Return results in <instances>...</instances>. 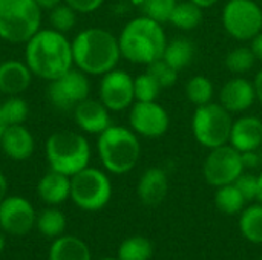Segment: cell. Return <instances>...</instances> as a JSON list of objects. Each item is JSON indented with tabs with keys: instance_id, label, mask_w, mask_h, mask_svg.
I'll use <instances>...</instances> for the list:
<instances>
[{
	"instance_id": "obj_21",
	"label": "cell",
	"mask_w": 262,
	"mask_h": 260,
	"mask_svg": "<svg viewBox=\"0 0 262 260\" xmlns=\"http://www.w3.org/2000/svg\"><path fill=\"white\" fill-rule=\"evenodd\" d=\"M37 193L43 202L58 205L71 198V176L51 170L38 181Z\"/></svg>"
},
{
	"instance_id": "obj_38",
	"label": "cell",
	"mask_w": 262,
	"mask_h": 260,
	"mask_svg": "<svg viewBox=\"0 0 262 260\" xmlns=\"http://www.w3.org/2000/svg\"><path fill=\"white\" fill-rule=\"evenodd\" d=\"M241 156H243L244 169H256L261 164V156L258 155V150L244 152V153H241Z\"/></svg>"
},
{
	"instance_id": "obj_17",
	"label": "cell",
	"mask_w": 262,
	"mask_h": 260,
	"mask_svg": "<svg viewBox=\"0 0 262 260\" xmlns=\"http://www.w3.org/2000/svg\"><path fill=\"white\" fill-rule=\"evenodd\" d=\"M230 146L238 152L258 150L262 146V120L253 115H246L233 121L230 132Z\"/></svg>"
},
{
	"instance_id": "obj_31",
	"label": "cell",
	"mask_w": 262,
	"mask_h": 260,
	"mask_svg": "<svg viewBox=\"0 0 262 260\" xmlns=\"http://www.w3.org/2000/svg\"><path fill=\"white\" fill-rule=\"evenodd\" d=\"M0 107H2L5 120L8 121L9 126H12V124H23L28 120L29 106H28V103L20 95L8 97L0 104Z\"/></svg>"
},
{
	"instance_id": "obj_14",
	"label": "cell",
	"mask_w": 262,
	"mask_h": 260,
	"mask_svg": "<svg viewBox=\"0 0 262 260\" xmlns=\"http://www.w3.org/2000/svg\"><path fill=\"white\" fill-rule=\"evenodd\" d=\"M32 204L21 196H6L0 204V228L12 236H25L35 225Z\"/></svg>"
},
{
	"instance_id": "obj_8",
	"label": "cell",
	"mask_w": 262,
	"mask_h": 260,
	"mask_svg": "<svg viewBox=\"0 0 262 260\" xmlns=\"http://www.w3.org/2000/svg\"><path fill=\"white\" fill-rule=\"evenodd\" d=\"M112 198V184L104 172L86 167L71 176V199L84 211L104 208Z\"/></svg>"
},
{
	"instance_id": "obj_23",
	"label": "cell",
	"mask_w": 262,
	"mask_h": 260,
	"mask_svg": "<svg viewBox=\"0 0 262 260\" xmlns=\"http://www.w3.org/2000/svg\"><path fill=\"white\" fill-rule=\"evenodd\" d=\"M193 57H195V44L184 37H177L167 41L163 54V58L178 72L186 69L193 61Z\"/></svg>"
},
{
	"instance_id": "obj_43",
	"label": "cell",
	"mask_w": 262,
	"mask_h": 260,
	"mask_svg": "<svg viewBox=\"0 0 262 260\" xmlns=\"http://www.w3.org/2000/svg\"><path fill=\"white\" fill-rule=\"evenodd\" d=\"M190 2H193V3H195V5H198L200 8L206 9V8H210V6L216 5L220 0H190Z\"/></svg>"
},
{
	"instance_id": "obj_20",
	"label": "cell",
	"mask_w": 262,
	"mask_h": 260,
	"mask_svg": "<svg viewBox=\"0 0 262 260\" xmlns=\"http://www.w3.org/2000/svg\"><path fill=\"white\" fill-rule=\"evenodd\" d=\"M169 192V179L163 169L160 167H150L147 169L137 185V193L140 201L147 207H157L160 205Z\"/></svg>"
},
{
	"instance_id": "obj_34",
	"label": "cell",
	"mask_w": 262,
	"mask_h": 260,
	"mask_svg": "<svg viewBox=\"0 0 262 260\" xmlns=\"http://www.w3.org/2000/svg\"><path fill=\"white\" fill-rule=\"evenodd\" d=\"M161 90L163 89L158 84V81L147 72L134 78L135 101H157Z\"/></svg>"
},
{
	"instance_id": "obj_44",
	"label": "cell",
	"mask_w": 262,
	"mask_h": 260,
	"mask_svg": "<svg viewBox=\"0 0 262 260\" xmlns=\"http://www.w3.org/2000/svg\"><path fill=\"white\" fill-rule=\"evenodd\" d=\"M8 121L5 120V115H3V112H2V107H0V138H2V135L5 133V130L8 129Z\"/></svg>"
},
{
	"instance_id": "obj_5",
	"label": "cell",
	"mask_w": 262,
	"mask_h": 260,
	"mask_svg": "<svg viewBox=\"0 0 262 260\" xmlns=\"http://www.w3.org/2000/svg\"><path fill=\"white\" fill-rule=\"evenodd\" d=\"M46 159L51 170L74 176L89 166L91 146L88 139L77 132H54L46 139Z\"/></svg>"
},
{
	"instance_id": "obj_32",
	"label": "cell",
	"mask_w": 262,
	"mask_h": 260,
	"mask_svg": "<svg viewBox=\"0 0 262 260\" xmlns=\"http://www.w3.org/2000/svg\"><path fill=\"white\" fill-rule=\"evenodd\" d=\"M49 23L52 29L66 34L75 26L77 12L68 3H60L55 8L49 9Z\"/></svg>"
},
{
	"instance_id": "obj_11",
	"label": "cell",
	"mask_w": 262,
	"mask_h": 260,
	"mask_svg": "<svg viewBox=\"0 0 262 260\" xmlns=\"http://www.w3.org/2000/svg\"><path fill=\"white\" fill-rule=\"evenodd\" d=\"M91 93L88 75L80 69H71L61 77L49 81L48 97L51 103L61 110H74V107L86 100Z\"/></svg>"
},
{
	"instance_id": "obj_48",
	"label": "cell",
	"mask_w": 262,
	"mask_h": 260,
	"mask_svg": "<svg viewBox=\"0 0 262 260\" xmlns=\"http://www.w3.org/2000/svg\"><path fill=\"white\" fill-rule=\"evenodd\" d=\"M261 260H262V256H261Z\"/></svg>"
},
{
	"instance_id": "obj_33",
	"label": "cell",
	"mask_w": 262,
	"mask_h": 260,
	"mask_svg": "<svg viewBox=\"0 0 262 260\" xmlns=\"http://www.w3.org/2000/svg\"><path fill=\"white\" fill-rule=\"evenodd\" d=\"M178 2L177 0H141V11L143 15L158 21V23H169L170 14Z\"/></svg>"
},
{
	"instance_id": "obj_18",
	"label": "cell",
	"mask_w": 262,
	"mask_h": 260,
	"mask_svg": "<svg viewBox=\"0 0 262 260\" xmlns=\"http://www.w3.org/2000/svg\"><path fill=\"white\" fill-rule=\"evenodd\" d=\"M3 153L12 161H26L35 150V141L32 133L23 124L8 126L0 138Z\"/></svg>"
},
{
	"instance_id": "obj_35",
	"label": "cell",
	"mask_w": 262,
	"mask_h": 260,
	"mask_svg": "<svg viewBox=\"0 0 262 260\" xmlns=\"http://www.w3.org/2000/svg\"><path fill=\"white\" fill-rule=\"evenodd\" d=\"M146 72L150 74L158 81L161 89H170L178 80V70L172 67L163 57L149 63Z\"/></svg>"
},
{
	"instance_id": "obj_16",
	"label": "cell",
	"mask_w": 262,
	"mask_h": 260,
	"mask_svg": "<svg viewBox=\"0 0 262 260\" xmlns=\"http://www.w3.org/2000/svg\"><path fill=\"white\" fill-rule=\"evenodd\" d=\"M109 112L111 110L100 100H94L89 97L78 103L72 110L74 120L80 130L91 135H100L111 126Z\"/></svg>"
},
{
	"instance_id": "obj_39",
	"label": "cell",
	"mask_w": 262,
	"mask_h": 260,
	"mask_svg": "<svg viewBox=\"0 0 262 260\" xmlns=\"http://www.w3.org/2000/svg\"><path fill=\"white\" fill-rule=\"evenodd\" d=\"M252 51L256 55V60L262 61V31L252 40Z\"/></svg>"
},
{
	"instance_id": "obj_19",
	"label": "cell",
	"mask_w": 262,
	"mask_h": 260,
	"mask_svg": "<svg viewBox=\"0 0 262 260\" xmlns=\"http://www.w3.org/2000/svg\"><path fill=\"white\" fill-rule=\"evenodd\" d=\"M32 72L26 63L18 60H5L0 63V93L6 97L21 95L32 81Z\"/></svg>"
},
{
	"instance_id": "obj_13",
	"label": "cell",
	"mask_w": 262,
	"mask_h": 260,
	"mask_svg": "<svg viewBox=\"0 0 262 260\" xmlns=\"http://www.w3.org/2000/svg\"><path fill=\"white\" fill-rule=\"evenodd\" d=\"M98 100L111 112L126 110L135 101L134 78L126 70L117 67L101 75V81L98 87Z\"/></svg>"
},
{
	"instance_id": "obj_30",
	"label": "cell",
	"mask_w": 262,
	"mask_h": 260,
	"mask_svg": "<svg viewBox=\"0 0 262 260\" xmlns=\"http://www.w3.org/2000/svg\"><path fill=\"white\" fill-rule=\"evenodd\" d=\"M256 55L253 54L252 48L247 46H238L233 48L224 58V64L226 67L236 75L246 74L250 69H253V66L256 64Z\"/></svg>"
},
{
	"instance_id": "obj_27",
	"label": "cell",
	"mask_w": 262,
	"mask_h": 260,
	"mask_svg": "<svg viewBox=\"0 0 262 260\" xmlns=\"http://www.w3.org/2000/svg\"><path fill=\"white\" fill-rule=\"evenodd\" d=\"M154 254L150 241L144 236H132L118 247V260H149Z\"/></svg>"
},
{
	"instance_id": "obj_3",
	"label": "cell",
	"mask_w": 262,
	"mask_h": 260,
	"mask_svg": "<svg viewBox=\"0 0 262 260\" xmlns=\"http://www.w3.org/2000/svg\"><path fill=\"white\" fill-rule=\"evenodd\" d=\"M121 57L135 64H149L163 57L167 38L161 23L141 15L124 25L118 35Z\"/></svg>"
},
{
	"instance_id": "obj_37",
	"label": "cell",
	"mask_w": 262,
	"mask_h": 260,
	"mask_svg": "<svg viewBox=\"0 0 262 260\" xmlns=\"http://www.w3.org/2000/svg\"><path fill=\"white\" fill-rule=\"evenodd\" d=\"M64 3H68L77 14H91L97 11L104 0H64Z\"/></svg>"
},
{
	"instance_id": "obj_1",
	"label": "cell",
	"mask_w": 262,
	"mask_h": 260,
	"mask_svg": "<svg viewBox=\"0 0 262 260\" xmlns=\"http://www.w3.org/2000/svg\"><path fill=\"white\" fill-rule=\"evenodd\" d=\"M25 63L32 75L45 81H52L72 69V41L63 32L52 28L40 29L26 43Z\"/></svg>"
},
{
	"instance_id": "obj_6",
	"label": "cell",
	"mask_w": 262,
	"mask_h": 260,
	"mask_svg": "<svg viewBox=\"0 0 262 260\" xmlns=\"http://www.w3.org/2000/svg\"><path fill=\"white\" fill-rule=\"evenodd\" d=\"M41 11L35 0H0V38L28 43L41 29Z\"/></svg>"
},
{
	"instance_id": "obj_10",
	"label": "cell",
	"mask_w": 262,
	"mask_h": 260,
	"mask_svg": "<svg viewBox=\"0 0 262 260\" xmlns=\"http://www.w3.org/2000/svg\"><path fill=\"white\" fill-rule=\"evenodd\" d=\"M244 170L246 169L243 164L241 152H238L230 144L210 149L203 164V175L206 182L216 188L233 184Z\"/></svg>"
},
{
	"instance_id": "obj_7",
	"label": "cell",
	"mask_w": 262,
	"mask_h": 260,
	"mask_svg": "<svg viewBox=\"0 0 262 260\" xmlns=\"http://www.w3.org/2000/svg\"><path fill=\"white\" fill-rule=\"evenodd\" d=\"M232 113L220 103L198 106L192 118V133L203 147L215 149L229 144L232 132Z\"/></svg>"
},
{
	"instance_id": "obj_12",
	"label": "cell",
	"mask_w": 262,
	"mask_h": 260,
	"mask_svg": "<svg viewBox=\"0 0 262 260\" xmlns=\"http://www.w3.org/2000/svg\"><path fill=\"white\" fill-rule=\"evenodd\" d=\"M130 129L144 138H161L170 126L167 110L157 101H135L129 112Z\"/></svg>"
},
{
	"instance_id": "obj_47",
	"label": "cell",
	"mask_w": 262,
	"mask_h": 260,
	"mask_svg": "<svg viewBox=\"0 0 262 260\" xmlns=\"http://www.w3.org/2000/svg\"><path fill=\"white\" fill-rule=\"evenodd\" d=\"M101 260H118V259H114V257H106V259H101Z\"/></svg>"
},
{
	"instance_id": "obj_36",
	"label": "cell",
	"mask_w": 262,
	"mask_h": 260,
	"mask_svg": "<svg viewBox=\"0 0 262 260\" xmlns=\"http://www.w3.org/2000/svg\"><path fill=\"white\" fill-rule=\"evenodd\" d=\"M235 187L241 192V195L244 196V199L247 202L258 199V192H259V182H258V176L252 175V173H241L236 181L233 182Z\"/></svg>"
},
{
	"instance_id": "obj_29",
	"label": "cell",
	"mask_w": 262,
	"mask_h": 260,
	"mask_svg": "<svg viewBox=\"0 0 262 260\" xmlns=\"http://www.w3.org/2000/svg\"><path fill=\"white\" fill-rule=\"evenodd\" d=\"M213 92V83L204 75H195L186 84V97L196 107L212 103Z\"/></svg>"
},
{
	"instance_id": "obj_15",
	"label": "cell",
	"mask_w": 262,
	"mask_h": 260,
	"mask_svg": "<svg viewBox=\"0 0 262 260\" xmlns=\"http://www.w3.org/2000/svg\"><path fill=\"white\" fill-rule=\"evenodd\" d=\"M256 101V92L253 81L244 77H235L224 83L220 90V104L230 113L246 112Z\"/></svg>"
},
{
	"instance_id": "obj_45",
	"label": "cell",
	"mask_w": 262,
	"mask_h": 260,
	"mask_svg": "<svg viewBox=\"0 0 262 260\" xmlns=\"http://www.w3.org/2000/svg\"><path fill=\"white\" fill-rule=\"evenodd\" d=\"M258 182H259V192H258V201L262 204V172L261 175L258 176Z\"/></svg>"
},
{
	"instance_id": "obj_25",
	"label": "cell",
	"mask_w": 262,
	"mask_h": 260,
	"mask_svg": "<svg viewBox=\"0 0 262 260\" xmlns=\"http://www.w3.org/2000/svg\"><path fill=\"white\" fill-rule=\"evenodd\" d=\"M239 230L243 236L256 245L262 244V204L250 205L239 218Z\"/></svg>"
},
{
	"instance_id": "obj_9",
	"label": "cell",
	"mask_w": 262,
	"mask_h": 260,
	"mask_svg": "<svg viewBox=\"0 0 262 260\" xmlns=\"http://www.w3.org/2000/svg\"><path fill=\"white\" fill-rule=\"evenodd\" d=\"M221 21L235 40H253L262 31L261 6L253 0H229L223 8Z\"/></svg>"
},
{
	"instance_id": "obj_40",
	"label": "cell",
	"mask_w": 262,
	"mask_h": 260,
	"mask_svg": "<svg viewBox=\"0 0 262 260\" xmlns=\"http://www.w3.org/2000/svg\"><path fill=\"white\" fill-rule=\"evenodd\" d=\"M253 86H255V92H256V100H259L262 103V70H259L253 80Z\"/></svg>"
},
{
	"instance_id": "obj_26",
	"label": "cell",
	"mask_w": 262,
	"mask_h": 260,
	"mask_svg": "<svg viewBox=\"0 0 262 260\" xmlns=\"http://www.w3.org/2000/svg\"><path fill=\"white\" fill-rule=\"evenodd\" d=\"M246 199L241 192L235 187V184H227L216 188L215 193V205L224 215H236L243 211L246 205Z\"/></svg>"
},
{
	"instance_id": "obj_42",
	"label": "cell",
	"mask_w": 262,
	"mask_h": 260,
	"mask_svg": "<svg viewBox=\"0 0 262 260\" xmlns=\"http://www.w3.org/2000/svg\"><path fill=\"white\" fill-rule=\"evenodd\" d=\"M6 192H8V179H6V176L0 172V204H2V201L6 198Z\"/></svg>"
},
{
	"instance_id": "obj_28",
	"label": "cell",
	"mask_w": 262,
	"mask_h": 260,
	"mask_svg": "<svg viewBox=\"0 0 262 260\" xmlns=\"http://www.w3.org/2000/svg\"><path fill=\"white\" fill-rule=\"evenodd\" d=\"M35 225H37V230L45 238L57 239L63 234L66 228V218L57 208H46L37 216Z\"/></svg>"
},
{
	"instance_id": "obj_24",
	"label": "cell",
	"mask_w": 262,
	"mask_h": 260,
	"mask_svg": "<svg viewBox=\"0 0 262 260\" xmlns=\"http://www.w3.org/2000/svg\"><path fill=\"white\" fill-rule=\"evenodd\" d=\"M203 21V8L193 2H178L170 14L169 23L181 31H192Z\"/></svg>"
},
{
	"instance_id": "obj_41",
	"label": "cell",
	"mask_w": 262,
	"mask_h": 260,
	"mask_svg": "<svg viewBox=\"0 0 262 260\" xmlns=\"http://www.w3.org/2000/svg\"><path fill=\"white\" fill-rule=\"evenodd\" d=\"M37 2V5L41 8V9H52V8H55L57 5H60V3H63L64 0H35Z\"/></svg>"
},
{
	"instance_id": "obj_46",
	"label": "cell",
	"mask_w": 262,
	"mask_h": 260,
	"mask_svg": "<svg viewBox=\"0 0 262 260\" xmlns=\"http://www.w3.org/2000/svg\"><path fill=\"white\" fill-rule=\"evenodd\" d=\"M5 250V238H3V234L0 233V253Z\"/></svg>"
},
{
	"instance_id": "obj_2",
	"label": "cell",
	"mask_w": 262,
	"mask_h": 260,
	"mask_svg": "<svg viewBox=\"0 0 262 260\" xmlns=\"http://www.w3.org/2000/svg\"><path fill=\"white\" fill-rule=\"evenodd\" d=\"M72 57L77 69L86 75H104L121 58L118 37L103 28L83 29L72 40Z\"/></svg>"
},
{
	"instance_id": "obj_22",
	"label": "cell",
	"mask_w": 262,
	"mask_h": 260,
	"mask_svg": "<svg viewBox=\"0 0 262 260\" xmlns=\"http://www.w3.org/2000/svg\"><path fill=\"white\" fill-rule=\"evenodd\" d=\"M49 260H92L89 247L77 236H60L49 248Z\"/></svg>"
},
{
	"instance_id": "obj_4",
	"label": "cell",
	"mask_w": 262,
	"mask_h": 260,
	"mask_svg": "<svg viewBox=\"0 0 262 260\" xmlns=\"http://www.w3.org/2000/svg\"><path fill=\"white\" fill-rule=\"evenodd\" d=\"M97 152L103 167L114 175L129 173L141 156L138 135L123 126H109L98 135Z\"/></svg>"
}]
</instances>
